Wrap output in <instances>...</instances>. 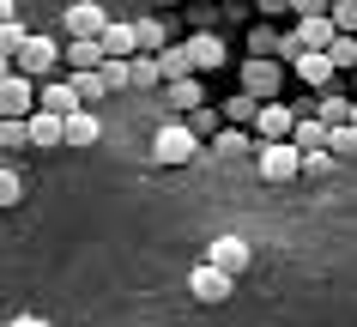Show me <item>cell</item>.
Masks as SVG:
<instances>
[{
	"instance_id": "cell-4",
	"label": "cell",
	"mask_w": 357,
	"mask_h": 327,
	"mask_svg": "<svg viewBox=\"0 0 357 327\" xmlns=\"http://www.w3.org/2000/svg\"><path fill=\"white\" fill-rule=\"evenodd\" d=\"M61 24H67V43H97L109 31V13H103L97 0H73V6L61 13Z\"/></svg>"
},
{
	"instance_id": "cell-40",
	"label": "cell",
	"mask_w": 357,
	"mask_h": 327,
	"mask_svg": "<svg viewBox=\"0 0 357 327\" xmlns=\"http://www.w3.org/2000/svg\"><path fill=\"white\" fill-rule=\"evenodd\" d=\"M0 164H6V152H0Z\"/></svg>"
},
{
	"instance_id": "cell-1",
	"label": "cell",
	"mask_w": 357,
	"mask_h": 327,
	"mask_svg": "<svg viewBox=\"0 0 357 327\" xmlns=\"http://www.w3.org/2000/svg\"><path fill=\"white\" fill-rule=\"evenodd\" d=\"M13 73H24L31 85H49V79L61 73V43L55 37H31L19 49V61H13Z\"/></svg>"
},
{
	"instance_id": "cell-31",
	"label": "cell",
	"mask_w": 357,
	"mask_h": 327,
	"mask_svg": "<svg viewBox=\"0 0 357 327\" xmlns=\"http://www.w3.org/2000/svg\"><path fill=\"white\" fill-rule=\"evenodd\" d=\"M327 19H333L339 37H357V0H333V6H327Z\"/></svg>"
},
{
	"instance_id": "cell-33",
	"label": "cell",
	"mask_w": 357,
	"mask_h": 327,
	"mask_svg": "<svg viewBox=\"0 0 357 327\" xmlns=\"http://www.w3.org/2000/svg\"><path fill=\"white\" fill-rule=\"evenodd\" d=\"M103 85H109V91L133 85V61H103Z\"/></svg>"
},
{
	"instance_id": "cell-26",
	"label": "cell",
	"mask_w": 357,
	"mask_h": 327,
	"mask_svg": "<svg viewBox=\"0 0 357 327\" xmlns=\"http://www.w3.org/2000/svg\"><path fill=\"white\" fill-rule=\"evenodd\" d=\"M243 152H255V134L248 128H225V134L212 139V158H243Z\"/></svg>"
},
{
	"instance_id": "cell-2",
	"label": "cell",
	"mask_w": 357,
	"mask_h": 327,
	"mask_svg": "<svg viewBox=\"0 0 357 327\" xmlns=\"http://www.w3.org/2000/svg\"><path fill=\"white\" fill-rule=\"evenodd\" d=\"M151 158L158 164H194V158H206V146L188 134V121H164L158 139H151Z\"/></svg>"
},
{
	"instance_id": "cell-25",
	"label": "cell",
	"mask_w": 357,
	"mask_h": 327,
	"mask_svg": "<svg viewBox=\"0 0 357 327\" xmlns=\"http://www.w3.org/2000/svg\"><path fill=\"white\" fill-rule=\"evenodd\" d=\"M188 134L200 139V146L225 134V116H218V103H206V109H194V116H188Z\"/></svg>"
},
{
	"instance_id": "cell-12",
	"label": "cell",
	"mask_w": 357,
	"mask_h": 327,
	"mask_svg": "<svg viewBox=\"0 0 357 327\" xmlns=\"http://www.w3.org/2000/svg\"><path fill=\"white\" fill-rule=\"evenodd\" d=\"M182 49H188V61H194V79H200V73H212V67H225V43L212 37V31H200V37H188Z\"/></svg>"
},
{
	"instance_id": "cell-11",
	"label": "cell",
	"mask_w": 357,
	"mask_h": 327,
	"mask_svg": "<svg viewBox=\"0 0 357 327\" xmlns=\"http://www.w3.org/2000/svg\"><path fill=\"white\" fill-rule=\"evenodd\" d=\"M188 291L200 297V303H230V291H236V279H225V273H212L206 261L188 273Z\"/></svg>"
},
{
	"instance_id": "cell-9",
	"label": "cell",
	"mask_w": 357,
	"mask_h": 327,
	"mask_svg": "<svg viewBox=\"0 0 357 327\" xmlns=\"http://www.w3.org/2000/svg\"><path fill=\"white\" fill-rule=\"evenodd\" d=\"M0 116L6 121H31L37 116V85H31L24 73H13L6 85H0Z\"/></svg>"
},
{
	"instance_id": "cell-16",
	"label": "cell",
	"mask_w": 357,
	"mask_h": 327,
	"mask_svg": "<svg viewBox=\"0 0 357 327\" xmlns=\"http://www.w3.org/2000/svg\"><path fill=\"white\" fill-rule=\"evenodd\" d=\"M291 73H297L309 91H333V85H339V73H333V61H327V55H303Z\"/></svg>"
},
{
	"instance_id": "cell-6",
	"label": "cell",
	"mask_w": 357,
	"mask_h": 327,
	"mask_svg": "<svg viewBox=\"0 0 357 327\" xmlns=\"http://www.w3.org/2000/svg\"><path fill=\"white\" fill-rule=\"evenodd\" d=\"M279 85H284L279 61H243V97H255V103H279Z\"/></svg>"
},
{
	"instance_id": "cell-21",
	"label": "cell",
	"mask_w": 357,
	"mask_h": 327,
	"mask_svg": "<svg viewBox=\"0 0 357 327\" xmlns=\"http://www.w3.org/2000/svg\"><path fill=\"white\" fill-rule=\"evenodd\" d=\"M97 139H103V121H97L91 109L67 116V146H79V152H85V146H97Z\"/></svg>"
},
{
	"instance_id": "cell-41",
	"label": "cell",
	"mask_w": 357,
	"mask_h": 327,
	"mask_svg": "<svg viewBox=\"0 0 357 327\" xmlns=\"http://www.w3.org/2000/svg\"><path fill=\"white\" fill-rule=\"evenodd\" d=\"M0 327H6V321H0Z\"/></svg>"
},
{
	"instance_id": "cell-38",
	"label": "cell",
	"mask_w": 357,
	"mask_h": 327,
	"mask_svg": "<svg viewBox=\"0 0 357 327\" xmlns=\"http://www.w3.org/2000/svg\"><path fill=\"white\" fill-rule=\"evenodd\" d=\"M6 19H19V6H13V0H0V24Z\"/></svg>"
},
{
	"instance_id": "cell-10",
	"label": "cell",
	"mask_w": 357,
	"mask_h": 327,
	"mask_svg": "<svg viewBox=\"0 0 357 327\" xmlns=\"http://www.w3.org/2000/svg\"><path fill=\"white\" fill-rule=\"evenodd\" d=\"M37 109H49V116H79L85 103H79V91H73V79H49V85H37Z\"/></svg>"
},
{
	"instance_id": "cell-37",
	"label": "cell",
	"mask_w": 357,
	"mask_h": 327,
	"mask_svg": "<svg viewBox=\"0 0 357 327\" xmlns=\"http://www.w3.org/2000/svg\"><path fill=\"white\" fill-rule=\"evenodd\" d=\"M6 327H49V321H43V315H13Z\"/></svg>"
},
{
	"instance_id": "cell-36",
	"label": "cell",
	"mask_w": 357,
	"mask_h": 327,
	"mask_svg": "<svg viewBox=\"0 0 357 327\" xmlns=\"http://www.w3.org/2000/svg\"><path fill=\"white\" fill-rule=\"evenodd\" d=\"M333 152H303V176H333Z\"/></svg>"
},
{
	"instance_id": "cell-24",
	"label": "cell",
	"mask_w": 357,
	"mask_h": 327,
	"mask_svg": "<svg viewBox=\"0 0 357 327\" xmlns=\"http://www.w3.org/2000/svg\"><path fill=\"white\" fill-rule=\"evenodd\" d=\"M0 152H6V164H19V152H31V128L0 116Z\"/></svg>"
},
{
	"instance_id": "cell-34",
	"label": "cell",
	"mask_w": 357,
	"mask_h": 327,
	"mask_svg": "<svg viewBox=\"0 0 357 327\" xmlns=\"http://www.w3.org/2000/svg\"><path fill=\"white\" fill-rule=\"evenodd\" d=\"M327 152H333V158H351L357 152V128H333V134H327Z\"/></svg>"
},
{
	"instance_id": "cell-28",
	"label": "cell",
	"mask_w": 357,
	"mask_h": 327,
	"mask_svg": "<svg viewBox=\"0 0 357 327\" xmlns=\"http://www.w3.org/2000/svg\"><path fill=\"white\" fill-rule=\"evenodd\" d=\"M67 79H73V91H79V103H85V109L109 97V85H103V73H67Z\"/></svg>"
},
{
	"instance_id": "cell-3",
	"label": "cell",
	"mask_w": 357,
	"mask_h": 327,
	"mask_svg": "<svg viewBox=\"0 0 357 327\" xmlns=\"http://www.w3.org/2000/svg\"><path fill=\"white\" fill-rule=\"evenodd\" d=\"M291 13H303L297 19V37H303V49H309V55H327V49H333V19H327V6H315V0H303V6H291Z\"/></svg>"
},
{
	"instance_id": "cell-23",
	"label": "cell",
	"mask_w": 357,
	"mask_h": 327,
	"mask_svg": "<svg viewBox=\"0 0 357 327\" xmlns=\"http://www.w3.org/2000/svg\"><path fill=\"white\" fill-rule=\"evenodd\" d=\"M327 134H333V128H321L315 116H297V134H291V146H297V152H327Z\"/></svg>"
},
{
	"instance_id": "cell-29",
	"label": "cell",
	"mask_w": 357,
	"mask_h": 327,
	"mask_svg": "<svg viewBox=\"0 0 357 327\" xmlns=\"http://www.w3.org/2000/svg\"><path fill=\"white\" fill-rule=\"evenodd\" d=\"M327 61H333V73H357V37H333Z\"/></svg>"
},
{
	"instance_id": "cell-30",
	"label": "cell",
	"mask_w": 357,
	"mask_h": 327,
	"mask_svg": "<svg viewBox=\"0 0 357 327\" xmlns=\"http://www.w3.org/2000/svg\"><path fill=\"white\" fill-rule=\"evenodd\" d=\"M19 194H24V170L19 164H0V206H19Z\"/></svg>"
},
{
	"instance_id": "cell-22",
	"label": "cell",
	"mask_w": 357,
	"mask_h": 327,
	"mask_svg": "<svg viewBox=\"0 0 357 327\" xmlns=\"http://www.w3.org/2000/svg\"><path fill=\"white\" fill-rule=\"evenodd\" d=\"M158 67H164V85H182V79H194V61H188V49H182V43H169L164 55H158Z\"/></svg>"
},
{
	"instance_id": "cell-8",
	"label": "cell",
	"mask_w": 357,
	"mask_h": 327,
	"mask_svg": "<svg viewBox=\"0 0 357 327\" xmlns=\"http://www.w3.org/2000/svg\"><path fill=\"white\" fill-rule=\"evenodd\" d=\"M248 261H255V249H248L243 236H212V249H206V267L212 273L236 279V273H248Z\"/></svg>"
},
{
	"instance_id": "cell-15",
	"label": "cell",
	"mask_w": 357,
	"mask_h": 327,
	"mask_svg": "<svg viewBox=\"0 0 357 327\" xmlns=\"http://www.w3.org/2000/svg\"><path fill=\"white\" fill-rule=\"evenodd\" d=\"M315 121L321 128H351V91H321V103H315Z\"/></svg>"
},
{
	"instance_id": "cell-13",
	"label": "cell",
	"mask_w": 357,
	"mask_h": 327,
	"mask_svg": "<svg viewBox=\"0 0 357 327\" xmlns=\"http://www.w3.org/2000/svg\"><path fill=\"white\" fill-rule=\"evenodd\" d=\"M164 97H169V109H176V121H188L194 109H206V85H200V79H182V85H164Z\"/></svg>"
},
{
	"instance_id": "cell-27",
	"label": "cell",
	"mask_w": 357,
	"mask_h": 327,
	"mask_svg": "<svg viewBox=\"0 0 357 327\" xmlns=\"http://www.w3.org/2000/svg\"><path fill=\"white\" fill-rule=\"evenodd\" d=\"M31 43V31H24V19H6L0 24V61H19V49Z\"/></svg>"
},
{
	"instance_id": "cell-39",
	"label": "cell",
	"mask_w": 357,
	"mask_h": 327,
	"mask_svg": "<svg viewBox=\"0 0 357 327\" xmlns=\"http://www.w3.org/2000/svg\"><path fill=\"white\" fill-rule=\"evenodd\" d=\"M6 79H13V61H0V85H6Z\"/></svg>"
},
{
	"instance_id": "cell-19",
	"label": "cell",
	"mask_w": 357,
	"mask_h": 327,
	"mask_svg": "<svg viewBox=\"0 0 357 327\" xmlns=\"http://www.w3.org/2000/svg\"><path fill=\"white\" fill-rule=\"evenodd\" d=\"M133 43H139V55H164L169 49V24L164 19H133Z\"/></svg>"
},
{
	"instance_id": "cell-14",
	"label": "cell",
	"mask_w": 357,
	"mask_h": 327,
	"mask_svg": "<svg viewBox=\"0 0 357 327\" xmlns=\"http://www.w3.org/2000/svg\"><path fill=\"white\" fill-rule=\"evenodd\" d=\"M97 43H103V61H133V55H139V43H133V24H128V19H109V31H103Z\"/></svg>"
},
{
	"instance_id": "cell-32",
	"label": "cell",
	"mask_w": 357,
	"mask_h": 327,
	"mask_svg": "<svg viewBox=\"0 0 357 327\" xmlns=\"http://www.w3.org/2000/svg\"><path fill=\"white\" fill-rule=\"evenodd\" d=\"M133 85H164V67H158V55H133Z\"/></svg>"
},
{
	"instance_id": "cell-5",
	"label": "cell",
	"mask_w": 357,
	"mask_h": 327,
	"mask_svg": "<svg viewBox=\"0 0 357 327\" xmlns=\"http://www.w3.org/2000/svg\"><path fill=\"white\" fill-rule=\"evenodd\" d=\"M291 134H297V109H291V103H261L255 146H291Z\"/></svg>"
},
{
	"instance_id": "cell-35",
	"label": "cell",
	"mask_w": 357,
	"mask_h": 327,
	"mask_svg": "<svg viewBox=\"0 0 357 327\" xmlns=\"http://www.w3.org/2000/svg\"><path fill=\"white\" fill-rule=\"evenodd\" d=\"M303 55H309V49H303V37H297V31H279V55H273V61H291V67H297Z\"/></svg>"
},
{
	"instance_id": "cell-18",
	"label": "cell",
	"mask_w": 357,
	"mask_h": 327,
	"mask_svg": "<svg viewBox=\"0 0 357 327\" xmlns=\"http://www.w3.org/2000/svg\"><path fill=\"white\" fill-rule=\"evenodd\" d=\"M61 61H67V73H103V43H67Z\"/></svg>"
},
{
	"instance_id": "cell-7",
	"label": "cell",
	"mask_w": 357,
	"mask_h": 327,
	"mask_svg": "<svg viewBox=\"0 0 357 327\" xmlns=\"http://www.w3.org/2000/svg\"><path fill=\"white\" fill-rule=\"evenodd\" d=\"M255 164H261V182H297L303 176L297 146H255Z\"/></svg>"
},
{
	"instance_id": "cell-17",
	"label": "cell",
	"mask_w": 357,
	"mask_h": 327,
	"mask_svg": "<svg viewBox=\"0 0 357 327\" xmlns=\"http://www.w3.org/2000/svg\"><path fill=\"white\" fill-rule=\"evenodd\" d=\"M218 116H225V128H248V134H255V121H261V103H255V97H243V91H230L225 103H218Z\"/></svg>"
},
{
	"instance_id": "cell-20",
	"label": "cell",
	"mask_w": 357,
	"mask_h": 327,
	"mask_svg": "<svg viewBox=\"0 0 357 327\" xmlns=\"http://www.w3.org/2000/svg\"><path fill=\"white\" fill-rule=\"evenodd\" d=\"M24 128H31V146H67V121L49 116V109H37Z\"/></svg>"
}]
</instances>
